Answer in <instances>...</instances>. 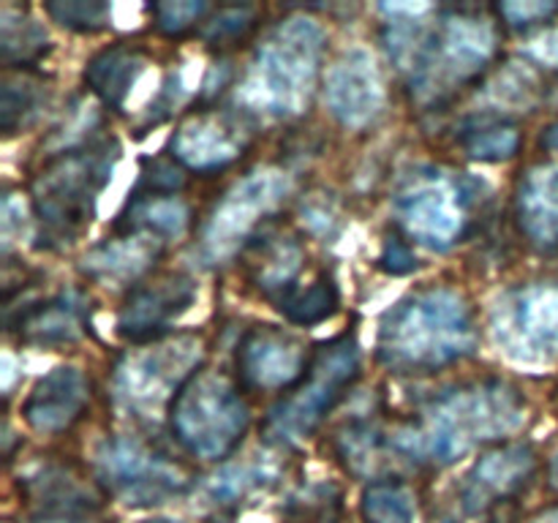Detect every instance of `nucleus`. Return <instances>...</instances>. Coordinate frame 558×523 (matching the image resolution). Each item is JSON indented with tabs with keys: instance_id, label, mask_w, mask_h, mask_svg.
Masks as SVG:
<instances>
[{
	"instance_id": "obj_1",
	"label": "nucleus",
	"mask_w": 558,
	"mask_h": 523,
	"mask_svg": "<svg viewBox=\"0 0 558 523\" xmlns=\"http://www.w3.org/2000/svg\"><path fill=\"white\" fill-rule=\"evenodd\" d=\"M523 412L526 403L512 385L499 379L474 381L436 396L417 423L390 430V445L392 452L414 463L447 466L472 447L521 428Z\"/></svg>"
},
{
	"instance_id": "obj_2",
	"label": "nucleus",
	"mask_w": 558,
	"mask_h": 523,
	"mask_svg": "<svg viewBox=\"0 0 558 523\" xmlns=\"http://www.w3.org/2000/svg\"><path fill=\"white\" fill-rule=\"evenodd\" d=\"M477 346V321L456 289L430 287L392 305L379 325L376 357L392 374H436Z\"/></svg>"
},
{
	"instance_id": "obj_3",
	"label": "nucleus",
	"mask_w": 558,
	"mask_h": 523,
	"mask_svg": "<svg viewBox=\"0 0 558 523\" xmlns=\"http://www.w3.org/2000/svg\"><path fill=\"white\" fill-rule=\"evenodd\" d=\"M118 158L120 145L114 136H90L41 163L31 180V207L44 248H69L87 232Z\"/></svg>"
},
{
	"instance_id": "obj_4",
	"label": "nucleus",
	"mask_w": 558,
	"mask_h": 523,
	"mask_svg": "<svg viewBox=\"0 0 558 523\" xmlns=\"http://www.w3.org/2000/svg\"><path fill=\"white\" fill-rule=\"evenodd\" d=\"M325 31L308 16L281 22L256 49L238 98L248 112L292 118L308 107L319 76Z\"/></svg>"
},
{
	"instance_id": "obj_5",
	"label": "nucleus",
	"mask_w": 558,
	"mask_h": 523,
	"mask_svg": "<svg viewBox=\"0 0 558 523\" xmlns=\"http://www.w3.org/2000/svg\"><path fill=\"white\" fill-rule=\"evenodd\" d=\"M172 439L189 455L223 461L243 441L251 412L227 374L199 365L167 409Z\"/></svg>"
},
{
	"instance_id": "obj_6",
	"label": "nucleus",
	"mask_w": 558,
	"mask_h": 523,
	"mask_svg": "<svg viewBox=\"0 0 558 523\" xmlns=\"http://www.w3.org/2000/svg\"><path fill=\"white\" fill-rule=\"evenodd\" d=\"M360 379V346L354 336L332 338L311 352L303 379L283 392L270 409L265 430L278 441H298L314 434L349 387Z\"/></svg>"
},
{
	"instance_id": "obj_7",
	"label": "nucleus",
	"mask_w": 558,
	"mask_h": 523,
	"mask_svg": "<svg viewBox=\"0 0 558 523\" xmlns=\"http://www.w3.org/2000/svg\"><path fill=\"white\" fill-rule=\"evenodd\" d=\"M96 472L109 496L129 507H156L194 485L189 469L136 436H107L96 452Z\"/></svg>"
},
{
	"instance_id": "obj_8",
	"label": "nucleus",
	"mask_w": 558,
	"mask_h": 523,
	"mask_svg": "<svg viewBox=\"0 0 558 523\" xmlns=\"http://www.w3.org/2000/svg\"><path fill=\"white\" fill-rule=\"evenodd\" d=\"M477 183L461 174L420 172L396 194V216L414 243L447 251L461 240L469 223Z\"/></svg>"
},
{
	"instance_id": "obj_9",
	"label": "nucleus",
	"mask_w": 558,
	"mask_h": 523,
	"mask_svg": "<svg viewBox=\"0 0 558 523\" xmlns=\"http://www.w3.org/2000/svg\"><path fill=\"white\" fill-rule=\"evenodd\" d=\"M199 365V343L194 336L142 343L114 365V396L129 412L150 417L163 406L169 409L174 392Z\"/></svg>"
},
{
	"instance_id": "obj_10",
	"label": "nucleus",
	"mask_w": 558,
	"mask_h": 523,
	"mask_svg": "<svg viewBox=\"0 0 558 523\" xmlns=\"http://www.w3.org/2000/svg\"><path fill=\"white\" fill-rule=\"evenodd\" d=\"M289 178L276 169L254 172L229 188L202 229V254L210 262L223 259L254 240V232L267 216L283 205Z\"/></svg>"
},
{
	"instance_id": "obj_11",
	"label": "nucleus",
	"mask_w": 558,
	"mask_h": 523,
	"mask_svg": "<svg viewBox=\"0 0 558 523\" xmlns=\"http://www.w3.org/2000/svg\"><path fill=\"white\" fill-rule=\"evenodd\" d=\"M499 352L515 363L558 360V287H526L499 300L494 314Z\"/></svg>"
},
{
	"instance_id": "obj_12",
	"label": "nucleus",
	"mask_w": 558,
	"mask_h": 523,
	"mask_svg": "<svg viewBox=\"0 0 558 523\" xmlns=\"http://www.w3.org/2000/svg\"><path fill=\"white\" fill-rule=\"evenodd\" d=\"M196 281L183 270L142 278L125 292L118 311V336L129 343H156L169 338L172 325L194 305Z\"/></svg>"
},
{
	"instance_id": "obj_13",
	"label": "nucleus",
	"mask_w": 558,
	"mask_h": 523,
	"mask_svg": "<svg viewBox=\"0 0 558 523\" xmlns=\"http://www.w3.org/2000/svg\"><path fill=\"white\" fill-rule=\"evenodd\" d=\"M311 349L292 330L276 325H254L240 336L234 365L245 390H292L308 368Z\"/></svg>"
},
{
	"instance_id": "obj_14",
	"label": "nucleus",
	"mask_w": 558,
	"mask_h": 523,
	"mask_svg": "<svg viewBox=\"0 0 558 523\" xmlns=\"http://www.w3.org/2000/svg\"><path fill=\"white\" fill-rule=\"evenodd\" d=\"M248 131L240 118L221 109H202L189 114L172 136V158L194 172H213L243 156Z\"/></svg>"
},
{
	"instance_id": "obj_15",
	"label": "nucleus",
	"mask_w": 558,
	"mask_h": 523,
	"mask_svg": "<svg viewBox=\"0 0 558 523\" xmlns=\"http://www.w3.org/2000/svg\"><path fill=\"white\" fill-rule=\"evenodd\" d=\"M534 452L529 445H505L485 452L458 488L463 515H483L523 490L534 474Z\"/></svg>"
},
{
	"instance_id": "obj_16",
	"label": "nucleus",
	"mask_w": 558,
	"mask_h": 523,
	"mask_svg": "<svg viewBox=\"0 0 558 523\" xmlns=\"http://www.w3.org/2000/svg\"><path fill=\"white\" fill-rule=\"evenodd\" d=\"M5 327L25 346L60 349L76 343L87 327V300L76 289H63L44 300H31L5 314Z\"/></svg>"
},
{
	"instance_id": "obj_17",
	"label": "nucleus",
	"mask_w": 558,
	"mask_h": 523,
	"mask_svg": "<svg viewBox=\"0 0 558 523\" xmlns=\"http://www.w3.org/2000/svg\"><path fill=\"white\" fill-rule=\"evenodd\" d=\"M325 101L332 118L347 129H363L381 112L385 85L374 58L365 49H352L327 71Z\"/></svg>"
},
{
	"instance_id": "obj_18",
	"label": "nucleus",
	"mask_w": 558,
	"mask_h": 523,
	"mask_svg": "<svg viewBox=\"0 0 558 523\" xmlns=\"http://www.w3.org/2000/svg\"><path fill=\"white\" fill-rule=\"evenodd\" d=\"M87 406V379L74 365H58L33 385L22 403V419L36 434H60L82 417Z\"/></svg>"
},
{
	"instance_id": "obj_19",
	"label": "nucleus",
	"mask_w": 558,
	"mask_h": 523,
	"mask_svg": "<svg viewBox=\"0 0 558 523\" xmlns=\"http://www.w3.org/2000/svg\"><path fill=\"white\" fill-rule=\"evenodd\" d=\"M185 227H189V205L180 199V191L136 183L125 207L114 218L112 234H142L167 245L169 240L180 238Z\"/></svg>"
},
{
	"instance_id": "obj_20",
	"label": "nucleus",
	"mask_w": 558,
	"mask_h": 523,
	"mask_svg": "<svg viewBox=\"0 0 558 523\" xmlns=\"http://www.w3.org/2000/svg\"><path fill=\"white\" fill-rule=\"evenodd\" d=\"M515 216L529 243L545 254H558V163H539L523 174Z\"/></svg>"
},
{
	"instance_id": "obj_21",
	"label": "nucleus",
	"mask_w": 558,
	"mask_h": 523,
	"mask_svg": "<svg viewBox=\"0 0 558 523\" xmlns=\"http://www.w3.org/2000/svg\"><path fill=\"white\" fill-rule=\"evenodd\" d=\"M147 54L145 49L129 41H114L109 47L98 49L85 63L82 80L87 90L104 104V107H123L129 93L134 90L136 80L145 71Z\"/></svg>"
},
{
	"instance_id": "obj_22",
	"label": "nucleus",
	"mask_w": 558,
	"mask_h": 523,
	"mask_svg": "<svg viewBox=\"0 0 558 523\" xmlns=\"http://www.w3.org/2000/svg\"><path fill=\"white\" fill-rule=\"evenodd\" d=\"M161 251L163 243L142 238V234H112V240L96 245L82 259V272L93 281L134 287L150 270V265Z\"/></svg>"
},
{
	"instance_id": "obj_23",
	"label": "nucleus",
	"mask_w": 558,
	"mask_h": 523,
	"mask_svg": "<svg viewBox=\"0 0 558 523\" xmlns=\"http://www.w3.org/2000/svg\"><path fill=\"white\" fill-rule=\"evenodd\" d=\"M52 52L47 31L31 16L3 9L0 14V58L9 71H31Z\"/></svg>"
},
{
	"instance_id": "obj_24",
	"label": "nucleus",
	"mask_w": 558,
	"mask_h": 523,
	"mask_svg": "<svg viewBox=\"0 0 558 523\" xmlns=\"http://www.w3.org/2000/svg\"><path fill=\"white\" fill-rule=\"evenodd\" d=\"M341 305L336 278L327 270L316 272L308 283H300L294 292L276 300V308L298 327H314L330 319Z\"/></svg>"
},
{
	"instance_id": "obj_25",
	"label": "nucleus",
	"mask_w": 558,
	"mask_h": 523,
	"mask_svg": "<svg viewBox=\"0 0 558 523\" xmlns=\"http://www.w3.org/2000/svg\"><path fill=\"white\" fill-rule=\"evenodd\" d=\"M47 96L41 76H33L31 71H16V74L5 71L3 90H0V125L5 136L16 134L31 120H36L38 112L47 107Z\"/></svg>"
},
{
	"instance_id": "obj_26",
	"label": "nucleus",
	"mask_w": 558,
	"mask_h": 523,
	"mask_svg": "<svg viewBox=\"0 0 558 523\" xmlns=\"http://www.w3.org/2000/svg\"><path fill=\"white\" fill-rule=\"evenodd\" d=\"M461 147L472 161L496 163L507 161L521 147V131L512 120H483L463 131Z\"/></svg>"
},
{
	"instance_id": "obj_27",
	"label": "nucleus",
	"mask_w": 558,
	"mask_h": 523,
	"mask_svg": "<svg viewBox=\"0 0 558 523\" xmlns=\"http://www.w3.org/2000/svg\"><path fill=\"white\" fill-rule=\"evenodd\" d=\"M365 523H414V496L401 479H374L360 496Z\"/></svg>"
},
{
	"instance_id": "obj_28",
	"label": "nucleus",
	"mask_w": 558,
	"mask_h": 523,
	"mask_svg": "<svg viewBox=\"0 0 558 523\" xmlns=\"http://www.w3.org/2000/svg\"><path fill=\"white\" fill-rule=\"evenodd\" d=\"M44 11L60 27L82 33V36H96L112 25V5L101 0H52V3H44Z\"/></svg>"
},
{
	"instance_id": "obj_29",
	"label": "nucleus",
	"mask_w": 558,
	"mask_h": 523,
	"mask_svg": "<svg viewBox=\"0 0 558 523\" xmlns=\"http://www.w3.org/2000/svg\"><path fill=\"white\" fill-rule=\"evenodd\" d=\"M267 477V472L262 469V463H243V466H227L223 472H218L216 477H210V483L205 485V496L216 504H232V501L243 499L251 490L259 488Z\"/></svg>"
},
{
	"instance_id": "obj_30",
	"label": "nucleus",
	"mask_w": 558,
	"mask_h": 523,
	"mask_svg": "<svg viewBox=\"0 0 558 523\" xmlns=\"http://www.w3.org/2000/svg\"><path fill=\"white\" fill-rule=\"evenodd\" d=\"M207 11H210V5L202 3V0H169V3L150 5L153 22L163 36H183L196 22H202Z\"/></svg>"
},
{
	"instance_id": "obj_31",
	"label": "nucleus",
	"mask_w": 558,
	"mask_h": 523,
	"mask_svg": "<svg viewBox=\"0 0 558 523\" xmlns=\"http://www.w3.org/2000/svg\"><path fill=\"white\" fill-rule=\"evenodd\" d=\"M256 11L251 5H229V9H218V14L210 22H205L202 38L213 47H223V44H234L254 27Z\"/></svg>"
},
{
	"instance_id": "obj_32",
	"label": "nucleus",
	"mask_w": 558,
	"mask_h": 523,
	"mask_svg": "<svg viewBox=\"0 0 558 523\" xmlns=\"http://www.w3.org/2000/svg\"><path fill=\"white\" fill-rule=\"evenodd\" d=\"M501 16L510 27H529L534 22H545L558 11V3H543V0H518V3H501L496 5Z\"/></svg>"
},
{
	"instance_id": "obj_33",
	"label": "nucleus",
	"mask_w": 558,
	"mask_h": 523,
	"mask_svg": "<svg viewBox=\"0 0 558 523\" xmlns=\"http://www.w3.org/2000/svg\"><path fill=\"white\" fill-rule=\"evenodd\" d=\"M379 267L385 272H390V276H407V272H412L417 267V259H414L412 248L403 240L390 238L385 243V248H381Z\"/></svg>"
},
{
	"instance_id": "obj_34",
	"label": "nucleus",
	"mask_w": 558,
	"mask_h": 523,
	"mask_svg": "<svg viewBox=\"0 0 558 523\" xmlns=\"http://www.w3.org/2000/svg\"><path fill=\"white\" fill-rule=\"evenodd\" d=\"M529 54H532V58H537L539 63L558 65V27L556 31L545 33V36H539L537 41L529 47Z\"/></svg>"
},
{
	"instance_id": "obj_35",
	"label": "nucleus",
	"mask_w": 558,
	"mask_h": 523,
	"mask_svg": "<svg viewBox=\"0 0 558 523\" xmlns=\"http://www.w3.org/2000/svg\"><path fill=\"white\" fill-rule=\"evenodd\" d=\"M543 145L550 147V150H558V123L550 125L548 131L543 134Z\"/></svg>"
},
{
	"instance_id": "obj_36",
	"label": "nucleus",
	"mask_w": 558,
	"mask_h": 523,
	"mask_svg": "<svg viewBox=\"0 0 558 523\" xmlns=\"http://www.w3.org/2000/svg\"><path fill=\"white\" fill-rule=\"evenodd\" d=\"M142 523H183V521H172V518H153V521H142Z\"/></svg>"
},
{
	"instance_id": "obj_37",
	"label": "nucleus",
	"mask_w": 558,
	"mask_h": 523,
	"mask_svg": "<svg viewBox=\"0 0 558 523\" xmlns=\"http://www.w3.org/2000/svg\"><path fill=\"white\" fill-rule=\"evenodd\" d=\"M550 474H554V479H556V483H558V452H556L554 463H550Z\"/></svg>"
},
{
	"instance_id": "obj_38",
	"label": "nucleus",
	"mask_w": 558,
	"mask_h": 523,
	"mask_svg": "<svg viewBox=\"0 0 558 523\" xmlns=\"http://www.w3.org/2000/svg\"><path fill=\"white\" fill-rule=\"evenodd\" d=\"M550 101H554V107H556V109H558V90H556V93H554V98H550Z\"/></svg>"
}]
</instances>
